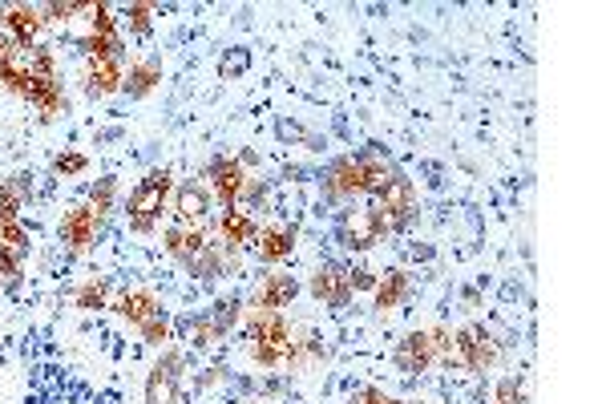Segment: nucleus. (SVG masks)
I'll use <instances>...</instances> for the list:
<instances>
[{"label": "nucleus", "mask_w": 606, "mask_h": 404, "mask_svg": "<svg viewBox=\"0 0 606 404\" xmlns=\"http://www.w3.org/2000/svg\"><path fill=\"white\" fill-rule=\"evenodd\" d=\"M85 9H89V5H73V0H53V5L41 9V17H45V25H49V21H69L73 13H85Z\"/></svg>", "instance_id": "obj_34"}, {"label": "nucleus", "mask_w": 606, "mask_h": 404, "mask_svg": "<svg viewBox=\"0 0 606 404\" xmlns=\"http://www.w3.org/2000/svg\"><path fill=\"white\" fill-rule=\"evenodd\" d=\"M392 360H396V368H400L404 376L429 372V368L437 364V352H433V340H429V332H409V336H404V340L396 344Z\"/></svg>", "instance_id": "obj_9"}, {"label": "nucleus", "mask_w": 606, "mask_h": 404, "mask_svg": "<svg viewBox=\"0 0 606 404\" xmlns=\"http://www.w3.org/2000/svg\"><path fill=\"white\" fill-rule=\"evenodd\" d=\"M263 198H267V186H263L259 178H247V182H243V194H239V202H251V207H259Z\"/></svg>", "instance_id": "obj_40"}, {"label": "nucleus", "mask_w": 606, "mask_h": 404, "mask_svg": "<svg viewBox=\"0 0 606 404\" xmlns=\"http://www.w3.org/2000/svg\"><path fill=\"white\" fill-rule=\"evenodd\" d=\"M247 69H251V49H227V53H223V61H219V73H223L227 81L243 77Z\"/></svg>", "instance_id": "obj_31"}, {"label": "nucleus", "mask_w": 606, "mask_h": 404, "mask_svg": "<svg viewBox=\"0 0 606 404\" xmlns=\"http://www.w3.org/2000/svg\"><path fill=\"white\" fill-rule=\"evenodd\" d=\"M25 101H33L45 122H53L57 114H69V97L61 93V85H57L53 77H33V81H29Z\"/></svg>", "instance_id": "obj_15"}, {"label": "nucleus", "mask_w": 606, "mask_h": 404, "mask_svg": "<svg viewBox=\"0 0 606 404\" xmlns=\"http://www.w3.org/2000/svg\"><path fill=\"white\" fill-rule=\"evenodd\" d=\"M85 166H89V158H85V154H57V158H53V170H57V174H65V178L81 174Z\"/></svg>", "instance_id": "obj_38"}, {"label": "nucleus", "mask_w": 606, "mask_h": 404, "mask_svg": "<svg viewBox=\"0 0 606 404\" xmlns=\"http://www.w3.org/2000/svg\"><path fill=\"white\" fill-rule=\"evenodd\" d=\"M174 215L182 227H198L202 219L211 215V186H202V182H182L174 190Z\"/></svg>", "instance_id": "obj_10"}, {"label": "nucleus", "mask_w": 606, "mask_h": 404, "mask_svg": "<svg viewBox=\"0 0 606 404\" xmlns=\"http://www.w3.org/2000/svg\"><path fill=\"white\" fill-rule=\"evenodd\" d=\"M251 360L259 368H279L283 364V348H275V344H251Z\"/></svg>", "instance_id": "obj_35"}, {"label": "nucleus", "mask_w": 606, "mask_h": 404, "mask_svg": "<svg viewBox=\"0 0 606 404\" xmlns=\"http://www.w3.org/2000/svg\"><path fill=\"white\" fill-rule=\"evenodd\" d=\"M312 295L324 303V308H332V312H340V308H348L352 303V279H348V271L344 267H336V263H324L316 275H312Z\"/></svg>", "instance_id": "obj_7"}, {"label": "nucleus", "mask_w": 606, "mask_h": 404, "mask_svg": "<svg viewBox=\"0 0 606 404\" xmlns=\"http://www.w3.org/2000/svg\"><path fill=\"white\" fill-rule=\"evenodd\" d=\"M299 295V283L291 275H267L263 287H259V299H255V308H267V312H279L287 308V303Z\"/></svg>", "instance_id": "obj_21"}, {"label": "nucleus", "mask_w": 606, "mask_h": 404, "mask_svg": "<svg viewBox=\"0 0 606 404\" xmlns=\"http://www.w3.org/2000/svg\"><path fill=\"white\" fill-rule=\"evenodd\" d=\"M376 211L384 219V231H400V227H409L413 215H417V190L413 182L404 178L400 170L388 178V186L376 194Z\"/></svg>", "instance_id": "obj_3"}, {"label": "nucleus", "mask_w": 606, "mask_h": 404, "mask_svg": "<svg viewBox=\"0 0 606 404\" xmlns=\"http://www.w3.org/2000/svg\"><path fill=\"white\" fill-rule=\"evenodd\" d=\"M207 178H211V190H215V198L223 202L227 211H231V207H239V194H243V182H247V170H243V162H239V158H227V154H219V158L211 162Z\"/></svg>", "instance_id": "obj_8"}, {"label": "nucleus", "mask_w": 606, "mask_h": 404, "mask_svg": "<svg viewBox=\"0 0 606 404\" xmlns=\"http://www.w3.org/2000/svg\"><path fill=\"white\" fill-rule=\"evenodd\" d=\"M114 194H118V182L114 178H97V186L89 190V211L106 223V215L114 211Z\"/></svg>", "instance_id": "obj_28"}, {"label": "nucleus", "mask_w": 606, "mask_h": 404, "mask_svg": "<svg viewBox=\"0 0 606 404\" xmlns=\"http://www.w3.org/2000/svg\"><path fill=\"white\" fill-rule=\"evenodd\" d=\"M239 308H243V303H239V295H231V299H219L215 303V308L207 312V320H211V328L219 332V340L239 324Z\"/></svg>", "instance_id": "obj_27"}, {"label": "nucleus", "mask_w": 606, "mask_h": 404, "mask_svg": "<svg viewBox=\"0 0 606 404\" xmlns=\"http://www.w3.org/2000/svg\"><path fill=\"white\" fill-rule=\"evenodd\" d=\"M158 81H162V61H158V57H142V61H134L130 73L122 77V89H126L134 101H142V97H150V93L158 89Z\"/></svg>", "instance_id": "obj_18"}, {"label": "nucleus", "mask_w": 606, "mask_h": 404, "mask_svg": "<svg viewBox=\"0 0 606 404\" xmlns=\"http://www.w3.org/2000/svg\"><path fill=\"white\" fill-rule=\"evenodd\" d=\"M396 170L376 162V158H356V154H344L328 166L324 174V194L328 198H352V194H380L388 186Z\"/></svg>", "instance_id": "obj_1"}, {"label": "nucleus", "mask_w": 606, "mask_h": 404, "mask_svg": "<svg viewBox=\"0 0 606 404\" xmlns=\"http://www.w3.org/2000/svg\"><path fill=\"white\" fill-rule=\"evenodd\" d=\"M178 384H182V352L162 348L158 364L146 376V404H178Z\"/></svg>", "instance_id": "obj_4"}, {"label": "nucleus", "mask_w": 606, "mask_h": 404, "mask_svg": "<svg viewBox=\"0 0 606 404\" xmlns=\"http://www.w3.org/2000/svg\"><path fill=\"white\" fill-rule=\"evenodd\" d=\"M81 49H85V57H110V61H122V41L118 37H85L81 41Z\"/></svg>", "instance_id": "obj_30"}, {"label": "nucleus", "mask_w": 606, "mask_h": 404, "mask_svg": "<svg viewBox=\"0 0 606 404\" xmlns=\"http://www.w3.org/2000/svg\"><path fill=\"white\" fill-rule=\"evenodd\" d=\"M0 17H5V9H0Z\"/></svg>", "instance_id": "obj_45"}, {"label": "nucleus", "mask_w": 606, "mask_h": 404, "mask_svg": "<svg viewBox=\"0 0 606 404\" xmlns=\"http://www.w3.org/2000/svg\"><path fill=\"white\" fill-rule=\"evenodd\" d=\"M5 25H9V37L17 45H33L41 37V29H45V17L33 5H13V9H5Z\"/></svg>", "instance_id": "obj_17"}, {"label": "nucleus", "mask_w": 606, "mask_h": 404, "mask_svg": "<svg viewBox=\"0 0 606 404\" xmlns=\"http://www.w3.org/2000/svg\"><path fill=\"white\" fill-rule=\"evenodd\" d=\"M352 404H409V400H396V396H388V392H380V388H360V392L352 396Z\"/></svg>", "instance_id": "obj_39"}, {"label": "nucleus", "mask_w": 606, "mask_h": 404, "mask_svg": "<svg viewBox=\"0 0 606 404\" xmlns=\"http://www.w3.org/2000/svg\"><path fill=\"white\" fill-rule=\"evenodd\" d=\"M247 336H251V344H275V348H287V344H291V324L283 320V312L255 308V312L247 316Z\"/></svg>", "instance_id": "obj_12"}, {"label": "nucleus", "mask_w": 606, "mask_h": 404, "mask_svg": "<svg viewBox=\"0 0 606 404\" xmlns=\"http://www.w3.org/2000/svg\"><path fill=\"white\" fill-rule=\"evenodd\" d=\"M25 255H29V231L21 223H5L0 227V267H5L9 283H17Z\"/></svg>", "instance_id": "obj_14"}, {"label": "nucleus", "mask_w": 606, "mask_h": 404, "mask_svg": "<svg viewBox=\"0 0 606 404\" xmlns=\"http://www.w3.org/2000/svg\"><path fill=\"white\" fill-rule=\"evenodd\" d=\"M219 376H223V368H211V372H207V376H202V380H198V388H211V384H215V380H219Z\"/></svg>", "instance_id": "obj_44"}, {"label": "nucleus", "mask_w": 606, "mask_h": 404, "mask_svg": "<svg viewBox=\"0 0 606 404\" xmlns=\"http://www.w3.org/2000/svg\"><path fill=\"white\" fill-rule=\"evenodd\" d=\"M223 239H227V247H231V251H239L243 243L259 239V223L251 219V211H243V207H231V211L223 215Z\"/></svg>", "instance_id": "obj_23"}, {"label": "nucleus", "mask_w": 606, "mask_h": 404, "mask_svg": "<svg viewBox=\"0 0 606 404\" xmlns=\"http://www.w3.org/2000/svg\"><path fill=\"white\" fill-rule=\"evenodd\" d=\"M21 202H25V174H17L13 182H0V227L17 223Z\"/></svg>", "instance_id": "obj_26"}, {"label": "nucleus", "mask_w": 606, "mask_h": 404, "mask_svg": "<svg viewBox=\"0 0 606 404\" xmlns=\"http://www.w3.org/2000/svg\"><path fill=\"white\" fill-rule=\"evenodd\" d=\"M17 53H21V45L9 37V29H0V69L13 65V61H17Z\"/></svg>", "instance_id": "obj_41"}, {"label": "nucleus", "mask_w": 606, "mask_h": 404, "mask_svg": "<svg viewBox=\"0 0 606 404\" xmlns=\"http://www.w3.org/2000/svg\"><path fill=\"white\" fill-rule=\"evenodd\" d=\"M376 299H372V308H376V316H388L392 308H400L404 303V295H409V271H388L384 279H376Z\"/></svg>", "instance_id": "obj_19"}, {"label": "nucleus", "mask_w": 606, "mask_h": 404, "mask_svg": "<svg viewBox=\"0 0 606 404\" xmlns=\"http://www.w3.org/2000/svg\"><path fill=\"white\" fill-rule=\"evenodd\" d=\"M126 17H130V29H134L138 37H146V33H150V17H154V5H130Z\"/></svg>", "instance_id": "obj_36"}, {"label": "nucleus", "mask_w": 606, "mask_h": 404, "mask_svg": "<svg viewBox=\"0 0 606 404\" xmlns=\"http://www.w3.org/2000/svg\"><path fill=\"white\" fill-rule=\"evenodd\" d=\"M348 279H352V291H360V287H376V275H372V271H364V267L348 271Z\"/></svg>", "instance_id": "obj_42"}, {"label": "nucleus", "mask_w": 606, "mask_h": 404, "mask_svg": "<svg viewBox=\"0 0 606 404\" xmlns=\"http://www.w3.org/2000/svg\"><path fill=\"white\" fill-rule=\"evenodd\" d=\"M170 190H174V174H170L166 166L150 170V174L134 186V194H130V231H134V235H150V231H154V223H158V215H162V207H166Z\"/></svg>", "instance_id": "obj_2"}, {"label": "nucleus", "mask_w": 606, "mask_h": 404, "mask_svg": "<svg viewBox=\"0 0 606 404\" xmlns=\"http://www.w3.org/2000/svg\"><path fill=\"white\" fill-rule=\"evenodd\" d=\"M118 312L138 328V324H146L150 316H158V312H162V303H158V295H154V291H146V287H130V291H122V295H118Z\"/></svg>", "instance_id": "obj_20"}, {"label": "nucleus", "mask_w": 606, "mask_h": 404, "mask_svg": "<svg viewBox=\"0 0 606 404\" xmlns=\"http://www.w3.org/2000/svg\"><path fill=\"white\" fill-rule=\"evenodd\" d=\"M162 247H166V255H174L178 263H190L202 247H207V235H202V227H182V223H174V227H166Z\"/></svg>", "instance_id": "obj_16"}, {"label": "nucleus", "mask_w": 606, "mask_h": 404, "mask_svg": "<svg viewBox=\"0 0 606 404\" xmlns=\"http://www.w3.org/2000/svg\"><path fill=\"white\" fill-rule=\"evenodd\" d=\"M384 235H388V231H384V219H380L376 207H360V211H348V215L340 219V243H344L348 251H372Z\"/></svg>", "instance_id": "obj_5"}, {"label": "nucleus", "mask_w": 606, "mask_h": 404, "mask_svg": "<svg viewBox=\"0 0 606 404\" xmlns=\"http://www.w3.org/2000/svg\"><path fill=\"white\" fill-rule=\"evenodd\" d=\"M453 348H457V360L469 368V372H489L493 364H497V340L485 332V328H477V324H465L457 336H453Z\"/></svg>", "instance_id": "obj_6"}, {"label": "nucleus", "mask_w": 606, "mask_h": 404, "mask_svg": "<svg viewBox=\"0 0 606 404\" xmlns=\"http://www.w3.org/2000/svg\"><path fill=\"white\" fill-rule=\"evenodd\" d=\"M255 247H259V259H263V263H283V259H291V251H295V231H291V227H263Z\"/></svg>", "instance_id": "obj_22"}, {"label": "nucleus", "mask_w": 606, "mask_h": 404, "mask_svg": "<svg viewBox=\"0 0 606 404\" xmlns=\"http://www.w3.org/2000/svg\"><path fill=\"white\" fill-rule=\"evenodd\" d=\"M29 69H33V77H53V73H57V57H53V49H45V45H41V49H33V65H29Z\"/></svg>", "instance_id": "obj_37"}, {"label": "nucleus", "mask_w": 606, "mask_h": 404, "mask_svg": "<svg viewBox=\"0 0 606 404\" xmlns=\"http://www.w3.org/2000/svg\"><path fill=\"white\" fill-rule=\"evenodd\" d=\"M138 332H142V340H146V344L162 348V344L170 340V332H174V328H170V320H166V316L158 312V316H150L146 324H138Z\"/></svg>", "instance_id": "obj_32"}, {"label": "nucleus", "mask_w": 606, "mask_h": 404, "mask_svg": "<svg viewBox=\"0 0 606 404\" xmlns=\"http://www.w3.org/2000/svg\"><path fill=\"white\" fill-rule=\"evenodd\" d=\"M73 303L81 312H101L110 303V279L106 275H93V279H85L77 291H73Z\"/></svg>", "instance_id": "obj_24"}, {"label": "nucleus", "mask_w": 606, "mask_h": 404, "mask_svg": "<svg viewBox=\"0 0 606 404\" xmlns=\"http://www.w3.org/2000/svg\"><path fill=\"white\" fill-rule=\"evenodd\" d=\"M29 81H33V69H29V65H21V61H13V65L0 69V85H5L9 93H17V97H25V93H29Z\"/></svg>", "instance_id": "obj_29"}, {"label": "nucleus", "mask_w": 606, "mask_h": 404, "mask_svg": "<svg viewBox=\"0 0 606 404\" xmlns=\"http://www.w3.org/2000/svg\"><path fill=\"white\" fill-rule=\"evenodd\" d=\"M97 231H101V219L89 211V202H85V207H73V211L61 219V243H65L69 251H89L93 239H97Z\"/></svg>", "instance_id": "obj_11"}, {"label": "nucleus", "mask_w": 606, "mask_h": 404, "mask_svg": "<svg viewBox=\"0 0 606 404\" xmlns=\"http://www.w3.org/2000/svg\"><path fill=\"white\" fill-rule=\"evenodd\" d=\"M493 404H526V388H522V380H518V376L497 380V388H493Z\"/></svg>", "instance_id": "obj_33"}, {"label": "nucleus", "mask_w": 606, "mask_h": 404, "mask_svg": "<svg viewBox=\"0 0 606 404\" xmlns=\"http://www.w3.org/2000/svg\"><path fill=\"white\" fill-rule=\"evenodd\" d=\"M122 61L110 57H85V93L89 97H110L122 89Z\"/></svg>", "instance_id": "obj_13"}, {"label": "nucleus", "mask_w": 606, "mask_h": 404, "mask_svg": "<svg viewBox=\"0 0 606 404\" xmlns=\"http://www.w3.org/2000/svg\"><path fill=\"white\" fill-rule=\"evenodd\" d=\"M223 267H227V255H223L215 243H207V247H202V251H198L190 263H186V271H190V275H198L202 283L219 279V275H223Z\"/></svg>", "instance_id": "obj_25"}, {"label": "nucleus", "mask_w": 606, "mask_h": 404, "mask_svg": "<svg viewBox=\"0 0 606 404\" xmlns=\"http://www.w3.org/2000/svg\"><path fill=\"white\" fill-rule=\"evenodd\" d=\"M275 130H279V138H303V130H299L295 122H279Z\"/></svg>", "instance_id": "obj_43"}]
</instances>
